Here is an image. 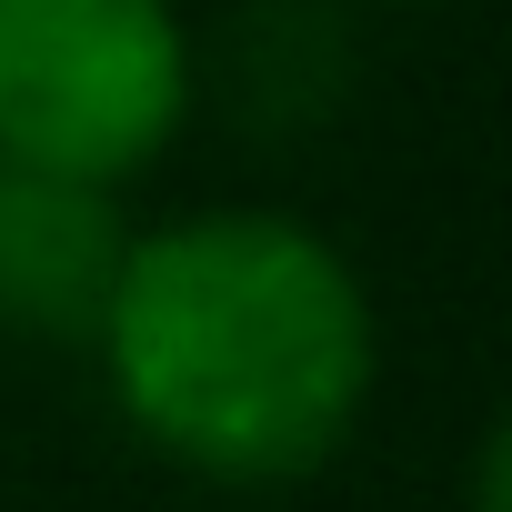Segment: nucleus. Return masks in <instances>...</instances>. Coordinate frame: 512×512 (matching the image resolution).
I'll list each match as a JSON object with an SVG mask.
<instances>
[{
  "label": "nucleus",
  "mask_w": 512,
  "mask_h": 512,
  "mask_svg": "<svg viewBox=\"0 0 512 512\" xmlns=\"http://www.w3.org/2000/svg\"><path fill=\"white\" fill-rule=\"evenodd\" d=\"M91 362L171 472L282 492L352 452L382 392V312L362 262L302 211L201 201L131 231Z\"/></svg>",
  "instance_id": "obj_1"
},
{
  "label": "nucleus",
  "mask_w": 512,
  "mask_h": 512,
  "mask_svg": "<svg viewBox=\"0 0 512 512\" xmlns=\"http://www.w3.org/2000/svg\"><path fill=\"white\" fill-rule=\"evenodd\" d=\"M191 111L181 0H0V181L131 191Z\"/></svg>",
  "instance_id": "obj_2"
},
{
  "label": "nucleus",
  "mask_w": 512,
  "mask_h": 512,
  "mask_svg": "<svg viewBox=\"0 0 512 512\" xmlns=\"http://www.w3.org/2000/svg\"><path fill=\"white\" fill-rule=\"evenodd\" d=\"M131 262L121 191L81 181H0V322L41 342H91Z\"/></svg>",
  "instance_id": "obj_3"
},
{
  "label": "nucleus",
  "mask_w": 512,
  "mask_h": 512,
  "mask_svg": "<svg viewBox=\"0 0 512 512\" xmlns=\"http://www.w3.org/2000/svg\"><path fill=\"white\" fill-rule=\"evenodd\" d=\"M352 0H241L211 51H191V91H211L251 141H312L352 101Z\"/></svg>",
  "instance_id": "obj_4"
},
{
  "label": "nucleus",
  "mask_w": 512,
  "mask_h": 512,
  "mask_svg": "<svg viewBox=\"0 0 512 512\" xmlns=\"http://www.w3.org/2000/svg\"><path fill=\"white\" fill-rule=\"evenodd\" d=\"M502 422H482V442H472V512H502Z\"/></svg>",
  "instance_id": "obj_5"
},
{
  "label": "nucleus",
  "mask_w": 512,
  "mask_h": 512,
  "mask_svg": "<svg viewBox=\"0 0 512 512\" xmlns=\"http://www.w3.org/2000/svg\"><path fill=\"white\" fill-rule=\"evenodd\" d=\"M382 11H422V0H382Z\"/></svg>",
  "instance_id": "obj_6"
}]
</instances>
